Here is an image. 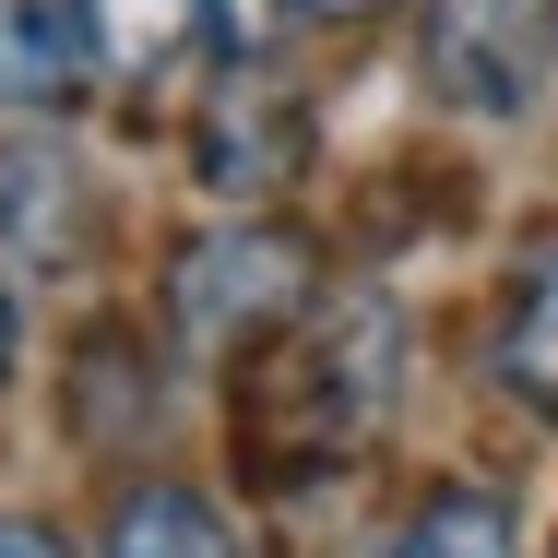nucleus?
Returning a JSON list of instances; mask_svg holds the SVG:
<instances>
[{
    "label": "nucleus",
    "mask_w": 558,
    "mask_h": 558,
    "mask_svg": "<svg viewBox=\"0 0 558 558\" xmlns=\"http://www.w3.org/2000/svg\"><path fill=\"white\" fill-rule=\"evenodd\" d=\"M298 310H310V250L286 226H226V238L179 250V333L203 356H238V344L286 333Z\"/></svg>",
    "instance_id": "2"
},
{
    "label": "nucleus",
    "mask_w": 558,
    "mask_h": 558,
    "mask_svg": "<svg viewBox=\"0 0 558 558\" xmlns=\"http://www.w3.org/2000/svg\"><path fill=\"white\" fill-rule=\"evenodd\" d=\"M558 72V0H428V84L475 119H523Z\"/></svg>",
    "instance_id": "3"
},
{
    "label": "nucleus",
    "mask_w": 558,
    "mask_h": 558,
    "mask_svg": "<svg viewBox=\"0 0 558 558\" xmlns=\"http://www.w3.org/2000/svg\"><path fill=\"white\" fill-rule=\"evenodd\" d=\"M310 12H344V24H356V12H380V0H310Z\"/></svg>",
    "instance_id": "11"
},
{
    "label": "nucleus",
    "mask_w": 558,
    "mask_h": 558,
    "mask_svg": "<svg viewBox=\"0 0 558 558\" xmlns=\"http://www.w3.org/2000/svg\"><path fill=\"white\" fill-rule=\"evenodd\" d=\"M96 558H238V535H226V511L203 499V487L155 475V487H131V499L108 511V547Z\"/></svg>",
    "instance_id": "5"
},
{
    "label": "nucleus",
    "mask_w": 558,
    "mask_h": 558,
    "mask_svg": "<svg viewBox=\"0 0 558 558\" xmlns=\"http://www.w3.org/2000/svg\"><path fill=\"white\" fill-rule=\"evenodd\" d=\"M392 404V310L380 298H344V310H298L274 368L250 380V428L274 440L298 416V463L368 440V416Z\"/></svg>",
    "instance_id": "1"
},
{
    "label": "nucleus",
    "mask_w": 558,
    "mask_h": 558,
    "mask_svg": "<svg viewBox=\"0 0 558 558\" xmlns=\"http://www.w3.org/2000/svg\"><path fill=\"white\" fill-rule=\"evenodd\" d=\"M84 0H0V108H60L84 84Z\"/></svg>",
    "instance_id": "4"
},
{
    "label": "nucleus",
    "mask_w": 558,
    "mask_h": 558,
    "mask_svg": "<svg viewBox=\"0 0 558 558\" xmlns=\"http://www.w3.org/2000/svg\"><path fill=\"white\" fill-rule=\"evenodd\" d=\"M179 24H191V0H84V36L108 48V60H167L179 48Z\"/></svg>",
    "instance_id": "8"
},
{
    "label": "nucleus",
    "mask_w": 558,
    "mask_h": 558,
    "mask_svg": "<svg viewBox=\"0 0 558 558\" xmlns=\"http://www.w3.org/2000/svg\"><path fill=\"white\" fill-rule=\"evenodd\" d=\"M203 24H215L238 60H262V48H274V36L298 24V0H203Z\"/></svg>",
    "instance_id": "9"
},
{
    "label": "nucleus",
    "mask_w": 558,
    "mask_h": 558,
    "mask_svg": "<svg viewBox=\"0 0 558 558\" xmlns=\"http://www.w3.org/2000/svg\"><path fill=\"white\" fill-rule=\"evenodd\" d=\"M0 558H60V535L48 523H0Z\"/></svg>",
    "instance_id": "10"
},
{
    "label": "nucleus",
    "mask_w": 558,
    "mask_h": 558,
    "mask_svg": "<svg viewBox=\"0 0 558 558\" xmlns=\"http://www.w3.org/2000/svg\"><path fill=\"white\" fill-rule=\"evenodd\" d=\"M499 380H511L535 416H558V262L523 274V298H511V322H499Z\"/></svg>",
    "instance_id": "6"
},
{
    "label": "nucleus",
    "mask_w": 558,
    "mask_h": 558,
    "mask_svg": "<svg viewBox=\"0 0 558 558\" xmlns=\"http://www.w3.org/2000/svg\"><path fill=\"white\" fill-rule=\"evenodd\" d=\"M392 558H523V547H511V511H499L487 487H440V499L404 523Z\"/></svg>",
    "instance_id": "7"
},
{
    "label": "nucleus",
    "mask_w": 558,
    "mask_h": 558,
    "mask_svg": "<svg viewBox=\"0 0 558 558\" xmlns=\"http://www.w3.org/2000/svg\"><path fill=\"white\" fill-rule=\"evenodd\" d=\"M0 368H12V298H0Z\"/></svg>",
    "instance_id": "12"
}]
</instances>
